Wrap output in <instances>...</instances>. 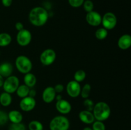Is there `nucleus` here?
I'll return each mask as SVG.
<instances>
[{"label": "nucleus", "instance_id": "obj_1", "mask_svg": "<svg viewBox=\"0 0 131 130\" xmlns=\"http://www.w3.org/2000/svg\"><path fill=\"white\" fill-rule=\"evenodd\" d=\"M48 19V11L42 6H36L29 11V20L31 24L35 26H43L47 23Z\"/></svg>", "mask_w": 131, "mask_h": 130}, {"label": "nucleus", "instance_id": "obj_2", "mask_svg": "<svg viewBox=\"0 0 131 130\" xmlns=\"http://www.w3.org/2000/svg\"><path fill=\"white\" fill-rule=\"evenodd\" d=\"M93 116L96 121H106L111 115V108L104 101H99L96 103L92 110Z\"/></svg>", "mask_w": 131, "mask_h": 130}, {"label": "nucleus", "instance_id": "obj_3", "mask_svg": "<svg viewBox=\"0 0 131 130\" xmlns=\"http://www.w3.org/2000/svg\"><path fill=\"white\" fill-rule=\"evenodd\" d=\"M70 121L65 116L61 115L52 119L49 123L50 130H69Z\"/></svg>", "mask_w": 131, "mask_h": 130}, {"label": "nucleus", "instance_id": "obj_4", "mask_svg": "<svg viewBox=\"0 0 131 130\" xmlns=\"http://www.w3.org/2000/svg\"><path fill=\"white\" fill-rule=\"evenodd\" d=\"M15 64L17 70L23 74L29 73L33 68V64L30 59L24 55H20L17 57Z\"/></svg>", "mask_w": 131, "mask_h": 130}, {"label": "nucleus", "instance_id": "obj_5", "mask_svg": "<svg viewBox=\"0 0 131 130\" xmlns=\"http://www.w3.org/2000/svg\"><path fill=\"white\" fill-rule=\"evenodd\" d=\"M19 78L15 75H10L8 77L6 78L4 80L3 88L4 91L9 94H12L15 93L16 90L17 89L18 87L19 86Z\"/></svg>", "mask_w": 131, "mask_h": 130}, {"label": "nucleus", "instance_id": "obj_6", "mask_svg": "<svg viewBox=\"0 0 131 130\" xmlns=\"http://www.w3.org/2000/svg\"><path fill=\"white\" fill-rule=\"evenodd\" d=\"M56 54L54 50L52 48H47L41 53L40 56V61L42 65L46 66H50L55 61Z\"/></svg>", "mask_w": 131, "mask_h": 130}, {"label": "nucleus", "instance_id": "obj_7", "mask_svg": "<svg viewBox=\"0 0 131 130\" xmlns=\"http://www.w3.org/2000/svg\"><path fill=\"white\" fill-rule=\"evenodd\" d=\"M101 24L107 30L113 29L117 24V17L113 13L107 12L102 17Z\"/></svg>", "mask_w": 131, "mask_h": 130}, {"label": "nucleus", "instance_id": "obj_8", "mask_svg": "<svg viewBox=\"0 0 131 130\" xmlns=\"http://www.w3.org/2000/svg\"><path fill=\"white\" fill-rule=\"evenodd\" d=\"M32 39V35L29 30L23 29L18 31L16 36V41L21 47H26L30 43Z\"/></svg>", "mask_w": 131, "mask_h": 130}, {"label": "nucleus", "instance_id": "obj_9", "mask_svg": "<svg viewBox=\"0 0 131 130\" xmlns=\"http://www.w3.org/2000/svg\"><path fill=\"white\" fill-rule=\"evenodd\" d=\"M81 87L80 84L75 80H71L66 86V90L68 95L73 98H78L81 93Z\"/></svg>", "mask_w": 131, "mask_h": 130}, {"label": "nucleus", "instance_id": "obj_10", "mask_svg": "<svg viewBox=\"0 0 131 130\" xmlns=\"http://www.w3.org/2000/svg\"><path fill=\"white\" fill-rule=\"evenodd\" d=\"M36 104L37 103H36L35 98H32V97L28 96L25 98H22L19 103V106L22 110L26 112H28L33 110L35 108Z\"/></svg>", "mask_w": 131, "mask_h": 130}, {"label": "nucleus", "instance_id": "obj_11", "mask_svg": "<svg viewBox=\"0 0 131 130\" xmlns=\"http://www.w3.org/2000/svg\"><path fill=\"white\" fill-rule=\"evenodd\" d=\"M86 20L90 25L97 27L101 24L102 16L99 12L93 10V11L87 13L86 15Z\"/></svg>", "mask_w": 131, "mask_h": 130}, {"label": "nucleus", "instance_id": "obj_12", "mask_svg": "<svg viewBox=\"0 0 131 130\" xmlns=\"http://www.w3.org/2000/svg\"><path fill=\"white\" fill-rule=\"evenodd\" d=\"M56 108L58 112L62 115H67L72 110V105L69 101L66 99H61L56 101Z\"/></svg>", "mask_w": 131, "mask_h": 130}, {"label": "nucleus", "instance_id": "obj_13", "mask_svg": "<svg viewBox=\"0 0 131 130\" xmlns=\"http://www.w3.org/2000/svg\"><path fill=\"white\" fill-rule=\"evenodd\" d=\"M56 95V93L55 92V90L53 87H47L43 90V93H42V100L46 103H51L55 99Z\"/></svg>", "mask_w": 131, "mask_h": 130}, {"label": "nucleus", "instance_id": "obj_14", "mask_svg": "<svg viewBox=\"0 0 131 130\" xmlns=\"http://www.w3.org/2000/svg\"><path fill=\"white\" fill-rule=\"evenodd\" d=\"M79 118L82 122L86 124H91L95 121L92 112L86 110H84L79 112Z\"/></svg>", "mask_w": 131, "mask_h": 130}, {"label": "nucleus", "instance_id": "obj_15", "mask_svg": "<svg viewBox=\"0 0 131 130\" xmlns=\"http://www.w3.org/2000/svg\"><path fill=\"white\" fill-rule=\"evenodd\" d=\"M118 46L122 50H127L131 46V36L130 34H125L119 38L118 40Z\"/></svg>", "mask_w": 131, "mask_h": 130}, {"label": "nucleus", "instance_id": "obj_16", "mask_svg": "<svg viewBox=\"0 0 131 130\" xmlns=\"http://www.w3.org/2000/svg\"><path fill=\"white\" fill-rule=\"evenodd\" d=\"M14 68L10 62H5L0 64V75L4 78H7L12 75Z\"/></svg>", "mask_w": 131, "mask_h": 130}, {"label": "nucleus", "instance_id": "obj_17", "mask_svg": "<svg viewBox=\"0 0 131 130\" xmlns=\"http://www.w3.org/2000/svg\"><path fill=\"white\" fill-rule=\"evenodd\" d=\"M8 120L12 123H19L22 122L23 119V116L21 112L17 110H13L9 112L8 113Z\"/></svg>", "mask_w": 131, "mask_h": 130}, {"label": "nucleus", "instance_id": "obj_18", "mask_svg": "<svg viewBox=\"0 0 131 130\" xmlns=\"http://www.w3.org/2000/svg\"><path fill=\"white\" fill-rule=\"evenodd\" d=\"M23 79H24V84L29 88H33L37 83V78L35 75L31 72L24 74Z\"/></svg>", "mask_w": 131, "mask_h": 130}, {"label": "nucleus", "instance_id": "obj_19", "mask_svg": "<svg viewBox=\"0 0 131 130\" xmlns=\"http://www.w3.org/2000/svg\"><path fill=\"white\" fill-rule=\"evenodd\" d=\"M12 97L11 94L4 91L0 94V105L2 106L5 107H8L12 103Z\"/></svg>", "mask_w": 131, "mask_h": 130}, {"label": "nucleus", "instance_id": "obj_20", "mask_svg": "<svg viewBox=\"0 0 131 130\" xmlns=\"http://www.w3.org/2000/svg\"><path fill=\"white\" fill-rule=\"evenodd\" d=\"M11 35L7 33H0V47H5L9 45L12 42Z\"/></svg>", "mask_w": 131, "mask_h": 130}, {"label": "nucleus", "instance_id": "obj_21", "mask_svg": "<svg viewBox=\"0 0 131 130\" xmlns=\"http://www.w3.org/2000/svg\"><path fill=\"white\" fill-rule=\"evenodd\" d=\"M29 89H30V88L26 86L25 84H22V85H19L15 93H16L18 97L20 98H23L28 96V94H29Z\"/></svg>", "mask_w": 131, "mask_h": 130}, {"label": "nucleus", "instance_id": "obj_22", "mask_svg": "<svg viewBox=\"0 0 131 130\" xmlns=\"http://www.w3.org/2000/svg\"><path fill=\"white\" fill-rule=\"evenodd\" d=\"M107 34H108V31H107V29H106L104 28H99L98 29H97L95 33V36L96 38L99 40H104L105 38H106V37L107 36Z\"/></svg>", "mask_w": 131, "mask_h": 130}, {"label": "nucleus", "instance_id": "obj_23", "mask_svg": "<svg viewBox=\"0 0 131 130\" xmlns=\"http://www.w3.org/2000/svg\"><path fill=\"white\" fill-rule=\"evenodd\" d=\"M29 130H43V124L40 121H31L28 124Z\"/></svg>", "mask_w": 131, "mask_h": 130}, {"label": "nucleus", "instance_id": "obj_24", "mask_svg": "<svg viewBox=\"0 0 131 130\" xmlns=\"http://www.w3.org/2000/svg\"><path fill=\"white\" fill-rule=\"evenodd\" d=\"M86 73L85 71L83 70H79L75 71V73H74V80L80 83L84 81V79H86Z\"/></svg>", "mask_w": 131, "mask_h": 130}, {"label": "nucleus", "instance_id": "obj_25", "mask_svg": "<svg viewBox=\"0 0 131 130\" xmlns=\"http://www.w3.org/2000/svg\"><path fill=\"white\" fill-rule=\"evenodd\" d=\"M91 85L89 84H85L83 85V88L81 90V96L84 99H86L88 98V97L90 96V94L91 93Z\"/></svg>", "mask_w": 131, "mask_h": 130}, {"label": "nucleus", "instance_id": "obj_26", "mask_svg": "<svg viewBox=\"0 0 131 130\" xmlns=\"http://www.w3.org/2000/svg\"><path fill=\"white\" fill-rule=\"evenodd\" d=\"M83 6L84 11H86L87 13L93 11V8H94L93 3L91 0H84V3L83 4Z\"/></svg>", "mask_w": 131, "mask_h": 130}, {"label": "nucleus", "instance_id": "obj_27", "mask_svg": "<svg viewBox=\"0 0 131 130\" xmlns=\"http://www.w3.org/2000/svg\"><path fill=\"white\" fill-rule=\"evenodd\" d=\"M93 130H106V126L102 121H95L92 123Z\"/></svg>", "mask_w": 131, "mask_h": 130}, {"label": "nucleus", "instance_id": "obj_28", "mask_svg": "<svg viewBox=\"0 0 131 130\" xmlns=\"http://www.w3.org/2000/svg\"><path fill=\"white\" fill-rule=\"evenodd\" d=\"M8 130H26V128L24 124L19 122V123H12L9 126Z\"/></svg>", "mask_w": 131, "mask_h": 130}, {"label": "nucleus", "instance_id": "obj_29", "mask_svg": "<svg viewBox=\"0 0 131 130\" xmlns=\"http://www.w3.org/2000/svg\"><path fill=\"white\" fill-rule=\"evenodd\" d=\"M83 105H84V107H85L86 110L91 111V112H92L95 105L93 101L90 99H88V98H86V99H84V102H83Z\"/></svg>", "mask_w": 131, "mask_h": 130}, {"label": "nucleus", "instance_id": "obj_30", "mask_svg": "<svg viewBox=\"0 0 131 130\" xmlns=\"http://www.w3.org/2000/svg\"><path fill=\"white\" fill-rule=\"evenodd\" d=\"M8 121V114L6 112L0 110V126L5 125Z\"/></svg>", "mask_w": 131, "mask_h": 130}, {"label": "nucleus", "instance_id": "obj_31", "mask_svg": "<svg viewBox=\"0 0 131 130\" xmlns=\"http://www.w3.org/2000/svg\"><path fill=\"white\" fill-rule=\"evenodd\" d=\"M68 1L72 7L79 8L83 5L84 0H68Z\"/></svg>", "mask_w": 131, "mask_h": 130}, {"label": "nucleus", "instance_id": "obj_32", "mask_svg": "<svg viewBox=\"0 0 131 130\" xmlns=\"http://www.w3.org/2000/svg\"><path fill=\"white\" fill-rule=\"evenodd\" d=\"M54 89L55 92L58 94H60V93H61L64 90V86L63 84H58L54 87Z\"/></svg>", "mask_w": 131, "mask_h": 130}, {"label": "nucleus", "instance_id": "obj_33", "mask_svg": "<svg viewBox=\"0 0 131 130\" xmlns=\"http://www.w3.org/2000/svg\"><path fill=\"white\" fill-rule=\"evenodd\" d=\"M13 0H1V3L5 7H9L12 5Z\"/></svg>", "mask_w": 131, "mask_h": 130}, {"label": "nucleus", "instance_id": "obj_34", "mask_svg": "<svg viewBox=\"0 0 131 130\" xmlns=\"http://www.w3.org/2000/svg\"><path fill=\"white\" fill-rule=\"evenodd\" d=\"M15 28L17 31H21L23 30V29H24V25H23V23L20 22H17L15 23Z\"/></svg>", "mask_w": 131, "mask_h": 130}, {"label": "nucleus", "instance_id": "obj_35", "mask_svg": "<svg viewBox=\"0 0 131 130\" xmlns=\"http://www.w3.org/2000/svg\"><path fill=\"white\" fill-rule=\"evenodd\" d=\"M37 95V91H36L35 89H29V94H28V96L30 97H32V98H35Z\"/></svg>", "mask_w": 131, "mask_h": 130}, {"label": "nucleus", "instance_id": "obj_36", "mask_svg": "<svg viewBox=\"0 0 131 130\" xmlns=\"http://www.w3.org/2000/svg\"><path fill=\"white\" fill-rule=\"evenodd\" d=\"M4 77L3 76H1L0 75V87H2L3 85V83H4Z\"/></svg>", "mask_w": 131, "mask_h": 130}, {"label": "nucleus", "instance_id": "obj_37", "mask_svg": "<svg viewBox=\"0 0 131 130\" xmlns=\"http://www.w3.org/2000/svg\"><path fill=\"white\" fill-rule=\"evenodd\" d=\"M63 99L62 98V96L61 94H58V95H56V97H55V99H56V101L60 100V99Z\"/></svg>", "mask_w": 131, "mask_h": 130}, {"label": "nucleus", "instance_id": "obj_38", "mask_svg": "<svg viewBox=\"0 0 131 130\" xmlns=\"http://www.w3.org/2000/svg\"><path fill=\"white\" fill-rule=\"evenodd\" d=\"M83 130H93V129H92V127H85L83 128Z\"/></svg>", "mask_w": 131, "mask_h": 130}]
</instances>
